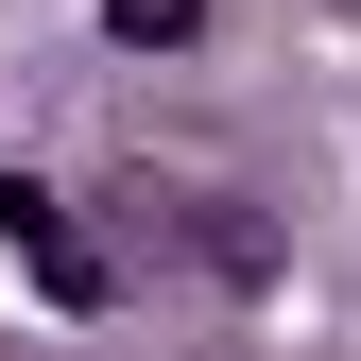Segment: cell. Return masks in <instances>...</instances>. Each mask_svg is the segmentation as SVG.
<instances>
[{
	"instance_id": "cell-1",
	"label": "cell",
	"mask_w": 361,
	"mask_h": 361,
	"mask_svg": "<svg viewBox=\"0 0 361 361\" xmlns=\"http://www.w3.org/2000/svg\"><path fill=\"white\" fill-rule=\"evenodd\" d=\"M0 241H18L35 276H52V310H104V258H86V224L35 190V172H0Z\"/></svg>"
},
{
	"instance_id": "cell-2",
	"label": "cell",
	"mask_w": 361,
	"mask_h": 361,
	"mask_svg": "<svg viewBox=\"0 0 361 361\" xmlns=\"http://www.w3.org/2000/svg\"><path fill=\"white\" fill-rule=\"evenodd\" d=\"M104 35H121V52H190V35H207V0H104Z\"/></svg>"
}]
</instances>
